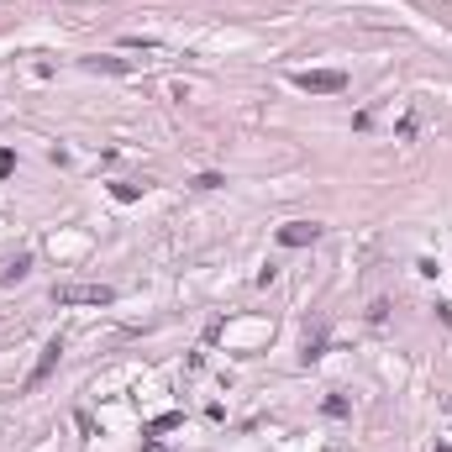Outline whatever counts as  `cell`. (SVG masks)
Listing matches in <instances>:
<instances>
[{
  "instance_id": "obj_1",
  "label": "cell",
  "mask_w": 452,
  "mask_h": 452,
  "mask_svg": "<svg viewBox=\"0 0 452 452\" xmlns=\"http://www.w3.org/2000/svg\"><path fill=\"white\" fill-rule=\"evenodd\" d=\"M295 90H305V95H342V90H348V74L342 69H300Z\"/></svg>"
},
{
  "instance_id": "obj_2",
  "label": "cell",
  "mask_w": 452,
  "mask_h": 452,
  "mask_svg": "<svg viewBox=\"0 0 452 452\" xmlns=\"http://www.w3.org/2000/svg\"><path fill=\"white\" fill-rule=\"evenodd\" d=\"M53 300H58V305H111L116 289L111 284H58V289H53Z\"/></svg>"
},
{
  "instance_id": "obj_3",
  "label": "cell",
  "mask_w": 452,
  "mask_h": 452,
  "mask_svg": "<svg viewBox=\"0 0 452 452\" xmlns=\"http://www.w3.org/2000/svg\"><path fill=\"white\" fill-rule=\"evenodd\" d=\"M311 242H321V226L316 221H284L279 226V247H311Z\"/></svg>"
},
{
  "instance_id": "obj_4",
  "label": "cell",
  "mask_w": 452,
  "mask_h": 452,
  "mask_svg": "<svg viewBox=\"0 0 452 452\" xmlns=\"http://www.w3.org/2000/svg\"><path fill=\"white\" fill-rule=\"evenodd\" d=\"M58 357H63V337H53L48 348H43V357H37V368L26 374V389H37V384H43V379L53 374V368H58Z\"/></svg>"
},
{
  "instance_id": "obj_5",
  "label": "cell",
  "mask_w": 452,
  "mask_h": 452,
  "mask_svg": "<svg viewBox=\"0 0 452 452\" xmlns=\"http://www.w3.org/2000/svg\"><path fill=\"white\" fill-rule=\"evenodd\" d=\"M174 426H184V416H179V410H168V416H153L148 426H142V436H163V431H174Z\"/></svg>"
},
{
  "instance_id": "obj_6",
  "label": "cell",
  "mask_w": 452,
  "mask_h": 452,
  "mask_svg": "<svg viewBox=\"0 0 452 452\" xmlns=\"http://www.w3.org/2000/svg\"><path fill=\"white\" fill-rule=\"evenodd\" d=\"M321 353H326V331L316 326L311 337H305V363H316V357H321Z\"/></svg>"
},
{
  "instance_id": "obj_7",
  "label": "cell",
  "mask_w": 452,
  "mask_h": 452,
  "mask_svg": "<svg viewBox=\"0 0 452 452\" xmlns=\"http://www.w3.org/2000/svg\"><path fill=\"white\" fill-rule=\"evenodd\" d=\"M90 69L95 74H127V63L122 58H90Z\"/></svg>"
},
{
  "instance_id": "obj_8",
  "label": "cell",
  "mask_w": 452,
  "mask_h": 452,
  "mask_svg": "<svg viewBox=\"0 0 452 452\" xmlns=\"http://www.w3.org/2000/svg\"><path fill=\"white\" fill-rule=\"evenodd\" d=\"M26 269H32V258H26V252H21L16 263H6V269H0V284H6V279H21Z\"/></svg>"
},
{
  "instance_id": "obj_9",
  "label": "cell",
  "mask_w": 452,
  "mask_h": 452,
  "mask_svg": "<svg viewBox=\"0 0 452 452\" xmlns=\"http://www.w3.org/2000/svg\"><path fill=\"white\" fill-rule=\"evenodd\" d=\"M142 190H148V184H111V195H116V200H137Z\"/></svg>"
},
{
  "instance_id": "obj_10",
  "label": "cell",
  "mask_w": 452,
  "mask_h": 452,
  "mask_svg": "<svg viewBox=\"0 0 452 452\" xmlns=\"http://www.w3.org/2000/svg\"><path fill=\"white\" fill-rule=\"evenodd\" d=\"M11 174H16V153L0 148V179H11Z\"/></svg>"
},
{
  "instance_id": "obj_11",
  "label": "cell",
  "mask_w": 452,
  "mask_h": 452,
  "mask_svg": "<svg viewBox=\"0 0 452 452\" xmlns=\"http://www.w3.org/2000/svg\"><path fill=\"white\" fill-rule=\"evenodd\" d=\"M436 452H452V447H447V442H436Z\"/></svg>"
}]
</instances>
